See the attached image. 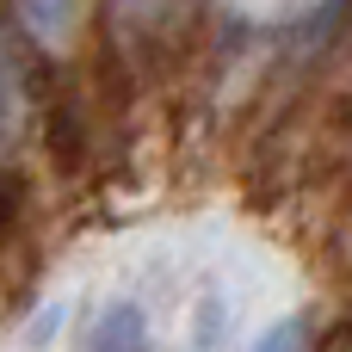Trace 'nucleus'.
Here are the masks:
<instances>
[{"label":"nucleus","instance_id":"f257e3e1","mask_svg":"<svg viewBox=\"0 0 352 352\" xmlns=\"http://www.w3.org/2000/svg\"><path fill=\"white\" fill-rule=\"evenodd\" d=\"M87 352H148V316L142 303L118 297L99 309V322L87 328Z\"/></svg>","mask_w":352,"mask_h":352},{"label":"nucleus","instance_id":"f03ea898","mask_svg":"<svg viewBox=\"0 0 352 352\" xmlns=\"http://www.w3.org/2000/svg\"><path fill=\"white\" fill-rule=\"evenodd\" d=\"M19 19L31 25V37L37 43H62L68 37V25H74V0H19Z\"/></svg>","mask_w":352,"mask_h":352},{"label":"nucleus","instance_id":"7ed1b4c3","mask_svg":"<svg viewBox=\"0 0 352 352\" xmlns=\"http://www.w3.org/2000/svg\"><path fill=\"white\" fill-rule=\"evenodd\" d=\"M19 136V80H12V62L0 50V148Z\"/></svg>","mask_w":352,"mask_h":352},{"label":"nucleus","instance_id":"20e7f679","mask_svg":"<svg viewBox=\"0 0 352 352\" xmlns=\"http://www.w3.org/2000/svg\"><path fill=\"white\" fill-rule=\"evenodd\" d=\"M254 352H303V322H278Z\"/></svg>","mask_w":352,"mask_h":352}]
</instances>
